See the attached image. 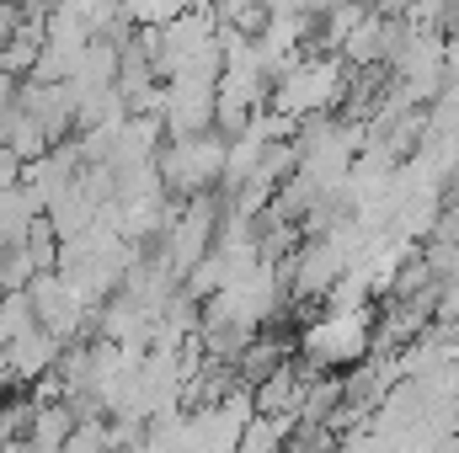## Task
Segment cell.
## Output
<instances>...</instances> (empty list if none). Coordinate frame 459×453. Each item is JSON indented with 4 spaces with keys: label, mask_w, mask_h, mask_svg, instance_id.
<instances>
[{
    "label": "cell",
    "mask_w": 459,
    "mask_h": 453,
    "mask_svg": "<svg viewBox=\"0 0 459 453\" xmlns=\"http://www.w3.org/2000/svg\"><path fill=\"white\" fill-rule=\"evenodd\" d=\"M347 64L337 54H299L273 75V117L299 123V117H326L347 97Z\"/></svg>",
    "instance_id": "6da1fadb"
},
{
    "label": "cell",
    "mask_w": 459,
    "mask_h": 453,
    "mask_svg": "<svg viewBox=\"0 0 459 453\" xmlns=\"http://www.w3.org/2000/svg\"><path fill=\"white\" fill-rule=\"evenodd\" d=\"M374 346V310L352 304V310H321V321H310L299 331V352L310 357V368H347L358 357H368Z\"/></svg>",
    "instance_id": "7a4b0ae2"
},
{
    "label": "cell",
    "mask_w": 459,
    "mask_h": 453,
    "mask_svg": "<svg viewBox=\"0 0 459 453\" xmlns=\"http://www.w3.org/2000/svg\"><path fill=\"white\" fill-rule=\"evenodd\" d=\"M155 171L171 198H204L214 182H225V133H198V139H171L155 155Z\"/></svg>",
    "instance_id": "3957f363"
},
{
    "label": "cell",
    "mask_w": 459,
    "mask_h": 453,
    "mask_svg": "<svg viewBox=\"0 0 459 453\" xmlns=\"http://www.w3.org/2000/svg\"><path fill=\"white\" fill-rule=\"evenodd\" d=\"M214 81L220 75H171L160 81V128L166 139H198L214 133Z\"/></svg>",
    "instance_id": "277c9868"
},
{
    "label": "cell",
    "mask_w": 459,
    "mask_h": 453,
    "mask_svg": "<svg viewBox=\"0 0 459 453\" xmlns=\"http://www.w3.org/2000/svg\"><path fill=\"white\" fill-rule=\"evenodd\" d=\"M59 357H65V341L48 337L43 326H27L22 337H11L5 346H0V363L11 368L16 384H38V379H48V373L59 368Z\"/></svg>",
    "instance_id": "5b68a950"
},
{
    "label": "cell",
    "mask_w": 459,
    "mask_h": 453,
    "mask_svg": "<svg viewBox=\"0 0 459 453\" xmlns=\"http://www.w3.org/2000/svg\"><path fill=\"white\" fill-rule=\"evenodd\" d=\"M38 225H43V203L32 198V187H27V182L0 187V245L27 240Z\"/></svg>",
    "instance_id": "8992f818"
},
{
    "label": "cell",
    "mask_w": 459,
    "mask_h": 453,
    "mask_svg": "<svg viewBox=\"0 0 459 453\" xmlns=\"http://www.w3.org/2000/svg\"><path fill=\"white\" fill-rule=\"evenodd\" d=\"M187 5H193V0H117L123 21L139 27V32H160V27H171Z\"/></svg>",
    "instance_id": "52a82bcc"
},
{
    "label": "cell",
    "mask_w": 459,
    "mask_h": 453,
    "mask_svg": "<svg viewBox=\"0 0 459 453\" xmlns=\"http://www.w3.org/2000/svg\"><path fill=\"white\" fill-rule=\"evenodd\" d=\"M59 453H113V427H108V416H81V422L70 427V438H65Z\"/></svg>",
    "instance_id": "ba28073f"
}]
</instances>
